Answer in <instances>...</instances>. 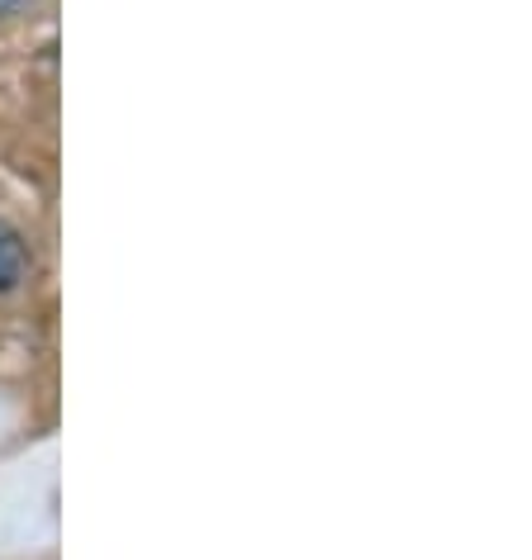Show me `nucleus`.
I'll list each match as a JSON object with an SVG mask.
<instances>
[{
  "label": "nucleus",
  "instance_id": "1",
  "mask_svg": "<svg viewBox=\"0 0 532 560\" xmlns=\"http://www.w3.org/2000/svg\"><path fill=\"white\" fill-rule=\"evenodd\" d=\"M24 266H30V257H24V243L15 237V229H5V223H0V295H10V290L20 285Z\"/></svg>",
  "mask_w": 532,
  "mask_h": 560
},
{
  "label": "nucleus",
  "instance_id": "2",
  "mask_svg": "<svg viewBox=\"0 0 532 560\" xmlns=\"http://www.w3.org/2000/svg\"><path fill=\"white\" fill-rule=\"evenodd\" d=\"M24 0H0V15H10V10H20Z\"/></svg>",
  "mask_w": 532,
  "mask_h": 560
}]
</instances>
